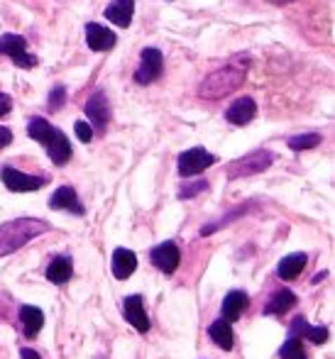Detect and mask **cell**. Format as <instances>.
Returning a JSON list of instances; mask_svg holds the SVG:
<instances>
[{
    "label": "cell",
    "mask_w": 335,
    "mask_h": 359,
    "mask_svg": "<svg viewBox=\"0 0 335 359\" xmlns=\"http://www.w3.org/2000/svg\"><path fill=\"white\" fill-rule=\"evenodd\" d=\"M10 142H13V133H10V128H0V149L8 147Z\"/></svg>",
    "instance_id": "f546056e"
},
{
    "label": "cell",
    "mask_w": 335,
    "mask_h": 359,
    "mask_svg": "<svg viewBox=\"0 0 335 359\" xmlns=\"http://www.w3.org/2000/svg\"><path fill=\"white\" fill-rule=\"evenodd\" d=\"M303 337H308V340L313 342V345H323V342L328 340V330L323 325H306V330H303V335H301V340Z\"/></svg>",
    "instance_id": "d4e9b609"
},
{
    "label": "cell",
    "mask_w": 335,
    "mask_h": 359,
    "mask_svg": "<svg viewBox=\"0 0 335 359\" xmlns=\"http://www.w3.org/2000/svg\"><path fill=\"white\" fill-rule=\"evenodd\" d=\"M49 230V225L37 217H18V220H10L5 225H0V257L13 255L20 247H25L29 240L44 235Z\"/></svg>",
    "instance_id": "7a4b0ae2"
},
{
    "label": "cell",
    "mask_w": 335,
    "mask_h": 359,
    "mask_svg": "<svg viewBox=\"0 0 335 359\" xmlns=\"http://www.w3.org/2000/svg\"><path fill=\"white\" fill-rule=\"evenodd\" d=\"M20 359H42V357H39L34 350H29V347H25V350L20 352Z\"/></svg>",
    "instance_id": "4dcf8cb0"
},
{
    "label": "cell",
    "mask_w": 335,
    "mask_h": 359,
    "mask_svg": "<svg viewBox=\"0 0 335 359\" xmlns=\"http://www.w3.org/2000/svg\"><path fill=\"white\" fill-rule=\"evenodd\" d=\"M71 274H74V264H71L69 257L59 255V257H54V259L49 262L47 279L52 281V284H67V281L71 279Z\"/></svg>",
    "instance_id": "ffe728a7"
},
{
    "label": "cell",
    "mask_w": 335,
    "mask_h": 359,
    "mask_svg": "<svg viewBox=\"0 0 335 359\" xmlns=\"http://www.w3.org/2000/svg\"><path fill=\"white\" fill-rule=\"evenodd\" d=\"M27 135L32 140H37L39 144H44V149L49 151V159H52L57 166H64L71 159V154H74L67 135H64L62 130L54 128V125H49L47 120H42V118L29 120Z\"/></svg>",
    "instance_id": "3957f363"
},
{
    "label": "cell",
    "mask_w": 335,
    "mask_h": 359,
    "mask_svg": "<svg viewBox=\"0 0 335 359\" xmlns=\"http://www.w3.org/2000/svg\"><path fill=\"white\" fill-rule=\"evenodd\" d=\"M279 355H282V359H308L306 352H303L301 337H289L282 345V350H279Z\"/></svg>",
    "instance_id": "603a6c76"
},
{
    "label": "cell",
    "mask_w": 335,
    "mask_h": 359,
    "mask_svg": "<svg viewBox=\"0 0 335 359\" xmlns=\"http://www.w3.org/2000/svg\"><path fill=\"white\" fill-rule=\"evenodd\" d=\"M267 3H274V5H287V3H294V0H267Z\"/></svg>",
    "instance_id": "1f68e13d"
},
{
    "label": "cell",
    "mask_w": 335,
    "mask_h": 359,
    "mask_svg": "<svg viewBox=\"0 0 335 359\" xmlns=\"http://www.w3.org/2000/svg\"><path fill=\"white\" fill-rule=\"evenodd\" d=\"M294 306H296V296H294L289 288H282V291H277L267 301L265 316H282V313H287L289 308H294Z\"/></svg>",
    "instance_id": "44dd1931"
},
{
    "label": "cell",
    "mask_w": 335,
    "mask_h": 359,
    "mask_svg": "<svg viewBox=\"0 0 335 359\" xmlns=\"http://www.w3.org/2000/svg\"><path fill=\"white\" fill-rule=\"evenodd\" d=\"M208 189V184L206 181H196V184H191V186H186L184 191L179 194V198H194L196 194H201V191H206Z\"/></svg>",
    "instance_id": "83f0119b"
},
{
    "label": "cell",
    "mask_w": 335,
    "mask_h": 359,
    "mask_svg": "<svg viewBox=\"0 0 335 359\" xmlns=\"http://www.w3.org/2000/svg\"><path fill=\"white\" fill-rule=\"evenodd\" d=\"M306 264H308V257L301 255V252H296V255H289V257H284V259L279 262L277 276H279V279H284V281H291V279H296V276L301 274Z\"/></svg>",
    "instance_id": "ac0fdd59"
},
{
    "label": "cell",
    "mask_w": 335,
    "mask_h": 359,
    "mask_svg": "<svg viewBox=\"0 0 335 359\" xmlns=\"http://www.w3.org/2000/svg\"><path fill=\"white\" fill-rule=\"evenodd\" d=\"M123 313H125L128 323L135 327L137 332H147V330H150V318H147L142 296H128V298H125V301H123Z\"/></svg>",
    "instance_id": "7c38bea8"
},
{
    "label": "cell",
    "mask_w": 335,
    "mask_h": 359,
    "mask_svg": "<svg viewBox=\"0 0 335 359\" xmlns=\"http://www.w3.org/2000/svg\"><path fill=\"white\" fill-rule=\"evenodd\" d=\"M135 269H137V257H135V252H130V250H115L113 252V276L115 279H128V276H133L135 274Z\"/></svg>",
    "instance_id": "2e32d148"
},
{
    "label": "cell",
    "mask_w": 335,
    "mask_h": 359,
    "mask_svg": "<svg viewBox=\"0 0 335 359\" xmlns=\"http://www.w3.org/2000/svg\"><path fill=\"white\" fill-rule=\"evenodd\" d=\"M179 262H181V255H179L176 242H171V240L162 242V245H157L155 250H152V264L159 271H164V274H174Z\"/></svg>",
    "instance_id": "9c48e42d"
},
{
    "label": "cell",
    "mask_w": 335,
    "mask_h": 359,
    "mask_svg": "<svg viewBox=\"0 0 335 359\" xmlns=\"http://www.w3.org/2000/svg\"><path fill=\"white\" fill-rule=\"evenodd\" d=\"M49 205L54 210H71L76 215H84V205H81L79 196H76V191L71 186H62V189L54 191V196L49 198Z\"/></svg>",
    "instance_id": "5bb4252c"
},
{
    "label": "cell",
    "mask_w": 335,
    "mask_h": 359,
    "mask_svg": "<svg viewBox=\"0 0 335 359\" xmlns=\"http://www.w3.org/2000/svg\"><path fill=\"white\" fill-rule=\"evenodd\" d=\"M0 179H3V184L8 186L10 191H15V194H27V191H37L44 186L42 176L22 174V171L13 169V166H3V169H0Z\"/></svg>",
    "instance_id": "ba28073f"
},
{
    "label": "cell",
    "mask_w": 335,
    "mask_h": 359,
    "mask_svg": "<svg viewBox=\"0 0 335 359\" xmlns=\"http://www.w3.org/2000/svg\"><path fill=\"white\" fill-rule=\"evenodd\" d=\"M321 144V135L316 133H308V135H296V137L289 140V147L294 151H301V149H313V147Z\"/></svg>",
    "instance_id": "cb8c5ba5"
},
{
    "label": "cell",
    "mask_w": 335,
    "mask_h": 359,
    "mask_svg": "<svg viewBox=\"0 0 335 359\" xmlns=\"http://www.w3.org/2000/svg\"><path fill=\"white\" fill-rule=\"evenodd\" d=\"M216 164V156L211 151H206L203 147H194V149H186L184 154H179V174L181 176H196L203 169Z\"/></svg>",
    "instance_id": "52a82bcc"
},
{
    "label": "cell",
    "mask_w": 335,
    "mask_h": 359,
    "mask_svg": "<svg viewBox=\"0 0 335 359\" xmlns=\"http://www.w3.org/2000/svg\"><path fill=\"white\" fill-rule=\"evenodd\" d=\"M20 323L27 337H37L44 325V313L37 306H22L20 308Z\"/></svg>",
    "instance_id": "d6986e66"
},
{
    "label": "cell",
    "mask_w": 335,
    "mask_h": 359,
    "mask_svg": "<svg viewBox=\"0 0 335 359\" xmlns=\"http://www.w3.org/2000/svg\"><path fill=\"white\" fill-rule=\"evenodd\" d=\"M0 54L10 57L20 69H32L37 67V57L27 54V42L20 34H3L0 37Z\"/></svg>",
    "instance_id": "5b68a950"
},
{
    "label": "cell",
    "mask_w": 335,
    "mask_h": 359,
    "mask_svg": "<svg viewBox=\"0 0 335 359\" xmlns=\"http://www.w3.org/2000/svg\"><path fill=\"white\" fill-rule=\"evenodd\" d=\"M164 72V57H162L159 49H142L140 54V69L135 72V81L140 86L155 83L157 79Z\"/></svg>",
    "instance_id": "8992f818"
},
{
    "label": "cell",
    "mask_w": 335,
    "mask_h": 359,
    "mask_svg": "<svg viewBox=\"0 0 335 359\" xmlns=\"http://www.w3.org/2000/svg\"><path fill=\"white\" fill-rule=\"evenodd\" d=\"M255 115H257V105H255V100L247 98V95L245 98H237L235 103L225 110V120L230 125H247L255 120Z\"/></svg>",
    "instance_id": "4fadbf2b"
},
{
    "label": "cell",
    "mask_w": 335,
    "mask_h": 359,
    "mask_svg": "<svg viewBox=\"0 0 335 359\" xmlns=\"http://www.w3.org/2000/svg\"><path fill=\"white\" fill-rule=\"evenodd\" d=\"M74 130H76V137H79L81 142H91V140H93V128H91L86 120H79V123L74 125Z\"/></svg>",
    "instance_id": "4316f807"
},
{
    "label": "cell",
    "mask_w": 335,
    "mask_h": 359,
    "mask_svg": "<svg viewBox=\"0 0 335 359\" xmlns=\"http://www.w3.org/2000/svg\"><path fill=\"white\" fill-rule=\"evenodd\" d=\"M86 115H88V120L93 123V128L103 133L105 125H108V120H110V105H108V98H105L103 90H96V93L88 98V103H86Z\"/></svg>",
    "instance_id": "30bf717a"
},
{
    "label": "cell",
    "mask_w": 335,
    "mask_h": 359,
    "mask_svg": "<svg viewBox=\"0 0 335 359\" xmlns=\"http://www.w3.org/2000/svg\"><path fill=\"white\" fill-rule=\"evenodd\" d=\"M10 110H13V100H10V95L0 93V118H3V115H8Z\"/></svg>",
    "instance_id": "f1b7e54d"
},
{
    "label": "cell",
    "mask_w": 335,
    "mask_h": 359,
    "mask_svg": "<svg viewBox=\"0 0 335 359\" xmlns=\"http://www.w3.org/2000/svg\"><path fill=\"white\" fill-rule=\"evenodd\" d=\"M247 69H250V57H247V54H237L225 67L216 69V72L203 79V83L199 86V95L206 100L225 98V95H230L232 90L242 86V81H245V76H247Z\"/></svg>",
    "instance_id": "6da1fadb"
},
{
    "label": "cell",
    "mask_w": 335,
    "mask_h": 359,
    "mask_svg": "<svg viewBox=\"0 0 335 359\" xmlns=\"http://www.w3.org/2000/svg\"><path fill=\"white\" fill-rule=\"evenodd\" d=\"M133 13H135V0H113L105 8V18L118 25V27H128L133 22Z\"/></svg>",
    "instance_id": "9a60e30c"
},
{
    "label": "cell",
    "mask_w": 335,
    "mask_h": 359,
    "mask_svg": "<svg viewBox=\"0 0 335 359\" xmlns=\"http://www.w3.org/2000/svg\"><path fill=\"white\" fill-rule=\"evenodd\" d=\"M274 161V154L269 149H255L250 154L235 159L228 166V176L230 179H242V176H252V174H262L265 169H269Z\"/></svg>",
    "instance_id": "277c9868"
},
{
    "label": "cell",
    "mask_w": 335,
    "mask_h": 359,
    "mask_svg": "<svg viewBox=\"0 0 335 359\" xmlns=\"http://www.w3.org/2000/svg\"><path fill=\"white\" fill-rule=\"evenodd\" d=\"M250 306V298H247V293L242 291H230L225 296V301H223L221 311H223V318H225L228 323L237 320V318L242 316V311Z\"/></svg>",
    "instance_id": "e0dca14e"
},
{
    "label": "cell",
    "mask_w": 335,
    "mask_h": 359,
    "mask_svg": "<svg viewBox=\"0 0 335 359\" xmlns=\"http://www.w3.org/2000/svg\"><path fill=\"white\" fill-rule=\"evenodd\" d=\"M115 42L118 39H115V34L108 27H103L98 22H88V27H86V44L93 52H110L115 47Z\"/></svg>",
    "instance_id": "8fae6325"
},
{
    "label": "cell",
    "mask_w": 335,
    "mask_h": 359,
    "mask_svg": "<svg viewBox=\"0 0 335 359\" xmlns=\"http://www.w3.org/2000/svg\"><path fill=\"white\" fill-rule=\"evenodd\" d=\"M208 335H211V340L216 342L221 350H232V327L230 323L225 320V318H221V320H216L211 327H208Z\"/></svg>",
    "instance_id": "7402d4cb"
},
{
    "label": "cell",
    "mask_w": 335,
    "mask_h": 359,
    "mask_svg": "<svg viewBox=\"0 0 335 359\" xmlns=\"http://www.w3.org/2000/svg\"><path fill=\"white\" fill-rule=\"evenodd\" d=\"M64 100H67V88H64V86H57V88L52 90V93H49V100H47V108L52 110H59L64 105Z\"/></svg>",
    "instance_id": "484cf974"
}]
</instances>
